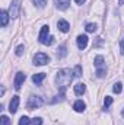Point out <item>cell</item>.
<instances>
[{"instance_id": "1", "label": "cell", "mask_w": 124, "mask_h": 125, "mask_svg": "<svg viewBox=\"0 0 124 125\" xmlns=\"http://www.w3.org/2000/svg\"><path fill=\"white\" fill-rule=\"evenodd\" d=\"M73 71L70 68H63L57 73V79H56V83H57V87L60 89V92H64L66 87L72 83L73 80Z\"/></svg>"}, {"instance_id": "2", "label": "cell", "mask_w": 124, "mask_h": 125, "mask_svg": "<svg viewBox=\"0 0 124 125\" xmlns=\"http://www.w3.org/2000/svg\"><path fill=\"white\" fill-rule=\"evenodd\" d=\"M44 105V100L39 97V96H31L29 97V100H28V109L32 111V109H37V108H41Z\"/></svg>"}, {"instance_id": "3", "label": "cell", "mask_w": 124, "mask_h": 125, "mask_svg": "<svg viewBox=\"0 0 124 125\" xmlns=\"http://www.w3.org/2000/svg\"><path fill=\"white\" fill-rule=\"evenodd\" d=\"M50 62V57L44 52H37L34 55V64L35 65H44V64H48Z\"/></svg>"}, {"instance_id": "4", "label": "cell", "mask_w": 124, "mask_h": 125, "mask_svg": "<svg viewBox=\"0 0 124 125\" xmlns=\"http://www.w3.org/2000/svg\"><path fill=\"white\" fill-rule=\"evenodd\" d=\"M19 7H21V0H12L10 9H9V15H10L13 19L18 18V15H19Z\"/></svg>"}, {"instance_id": "5", "label": "cell", "mask_w": 124, "mask_h": 125, "mask_svg": "<svg viewBox=\"0 0 124 125\" xmlns=\"http://www.w3.org/2000/svg\"><path fill=\"white\" fill-rule=\"evenodd\" d=\"M25 79H26L25 73H22V71L16 73V77H15V82H13V86H15V89H16V90H19V89H21V86H22V83L25 82Z\"/></svg>"}, {"instance_id": "6", "label": "cell", "mask_w": 124, "mask_h": 125, "mask_svg": "<svg viewBox=\"0 0 124 125\" xmlns=\"http://www.w3.org/2000/svg\"><path fill=\"white\" fill-rule=\"evenodd\" d=\"M50 36V26L48 25H44L41 28V32H39V42L41 44H45V41L48 39Z\"/></svg>"}, {"instance_id": "7", "label": "cell", "mask_w": 124, "mask_h": 125, "mask_svg": "<svg viewBox=\"0 0 124 125\" xmlns=\"http://www.w3.org/2000/svg\"><path fill=\"white\" fill-rule=\"evenodd\" d=\"M18 106H19V96H13L10 103H9V111L10 114H15L18 111Z\"/></svg>"}, {"instance_id": "8", "label": "cell", "mask_w": 124, "mask_h": 125, "mask_svg": "<svg viewBox=\"0 0 124 125\" xmlns=\"http://www.w3.org/2000/svg\"><path fill=\"white\" fill-rule=\"evenodd\" d=\"M76 41H77V48L79 50H85L86 48V45H88V36L86 35H79Z\"/></svg>"}, {"instance_id": "9", "label": "cell", "mask_w": 124, "mask_h": 125, "mask_svg": "<svg viewBox=\"0 0 124 125\" xmlns=\"http://www.w3.org/2000/svg\"><path fill=\"white\" fill-rule=\"evenodd\" d=\"M57 28H59L62 32H69V29H70V25H69V22H67V21L60 19V21L57 22Z\"/></svg>"}, {"instance_id": "10", "label": "cell", "mask_w": 124, "mask_h": 125, "mask_svg": "<svg viewBox=\"0 0 124 125\" xmlns=\"http://www.w3.org/2000/svg\"><path fill=\"white\" fill-rule=\"evenodd\" d=\"M9 12H6V10H1V13H0V19H1V28H6L7 26V22H9Z\"/></svg>"}, {"instance_id": "11", "label": "cell", "mask_w": 124, "mask_h": 125, "mask_svg": "<svg viewBox=\"0 0 124 125\" xmlns=\"http://www.w3.org/2000/svg\"><path fill=\"white\" fill-rule=\"evenodd\" d=\"M45 77H47L45 73H38V74H34V76H32V82H34L35 84H41Z\"/></svg>"}, {"instance_id": "12", "label": "cell", "mask_w": 124, "mask_h": 125, "mask_svg": "<svg viewBox=\"0 0 124 125\" xmlns=\"http://www.w3.org/2000/svg\"><path fill=\"white\" fill-rule=\"evenodd\" d=\"M85 108H86V105H85V102H82V100H76L74 105H73V109H74L76 112H83Z\"/></svg>"}, {"instance_id": "13", "label": "cell", "mask_w": 124, "mask_h": 125, "mask_svg": "<svg viewBox=\"0 0 124 125\" xmlns=\"http://www.w3.org/2000/svg\"><path fill=\"white\" fill-rule=\"evenodd\" d=\"M56 4L60 10H64L70 6V0H56Z\"/></svg>"}, {"instance_id": "14", "label": "cell", "mask_w": 124, "mask_h": 125, "mask_svg": "<svg viewBox=\"0 0 124 125\" xmlns=\"http://www.w3.org/2000/svg\"><path fill=\"white\" fill-rule=\"evenodd\" d=\"M85 90H86V86H85L83 83H79V84H76V86H74V93L77 94V96L83 94V93H85Z\"/></svg>"}, {"instance_id": "15", "label": "cell", "mask_w": 124, "mask_h": 125, "mask_svg": "<svg viewBox=\"0 0 124 125\" xmlns=\"http://www.w3.org/2000/svg\"><path fill=\"white\" fill-rule=\"evenodd\" d=\"M93 64H95V67H96V68H99V67H105L104 57H102V55H98V57H95V61H93Z\"/></svg>"}, {"instance_id": "16", "label": "cell", "mask_w": 124, "mask_h": 125, "mask_svg": "<svg viewBox=\"0 0 124 125\" xmlns=\"http://www.w3.org/2000/svg\"><path fill=\"white\" fill-rule=\"evenodd\" d=\"M66 54H67V50H66L64 45H62V47L57 50V55H59V58H62V57H66Z\"/></svg>"}, {"instance_id": "17", "label": "cell", "mask_w": 124, "mask_h": 125, "mask_svg": "<svg viewBox=\"0 0 124 125\" xmlns=\"http://www.w3.org/2000/svg\"><path fill=\"white\" fill-rule=\"evenodd\" d=\"M112 103V97L111 96H105V100H104V109H108Z\"/></svg>"}, {"instance_id": "18", "label": "cell", "mask_w": 124, "mask_h": 125, "mask_svg": "<svg viewBox=\"0 0 124 125\" xmlns=\"http://www.w3.org/2000/svg\"><path fill=\"white\" fill-rule=\"evenodd\" d=\"M34 4H35L37 7L42 9V7H45V6H47V0H34Z\"/></svg>"}, {"instance_id": "19", "label": "cell", "mask_w": 124, "mask_h": 125, "mask_svg": "<svg viewBox=\"0 0 124 125\" xmlns=\"http://www.w3.org/2000/svg\"><path fill=\"white\" fill-rule=\"evenodd\" d=\"M105 74H107V68L105 67H99L96 70V77H104Z\"/></svg>"}, {"instance_id": "20", "label": "cell", "mask_w": 124, "mask_h": 125, "mask_svg": "<svg viewBox=\"0 0 124 125\" xmlns=\"http://www.w3.org/2000/svg\"><path fill=\"white\" fill-rule=\"evenodd\" d=\"M24 51H25V47H24V45H18L16 50H15V54H16L18 57H21V55L24 54Z\"/></svg>"}, {"instance_id": "21", "label": "cell", "mask_w": 124, "mask_h": 125, "mask_svg": "<svg viewBox=\"0 0 124 125\" xmlns=\"http://www.w3.org/2000/svg\"><path fill=\"white\" fill-rule=\"evenodd\" d=\"M73 74H74V77H80L82 76V65H76L73 70Z\"/></svg>"}, {"instance_id": "22", "label": "cell", "mask_w": 124, "mask_h": 125, "mask_svg": "<svg viewBox=\"0 0 124 125\" xmlns=\"http://www.w3.org/2000/svg\"><path fill=\"white\" fill-rule=\"evenodd\" d=\"M123 84L121 83H115L114 84V87H112V92L114 93H121V90H123V87H121Z\"/></svg>"}, {"instance_id": "23", "label": "cell", "mask_w": 124, "mask_h": 125, "mask_svg": "<svg viewBox=\"0 0 124 125\" xmlns=\"http://www.w3.org/2000/svg\"><path fill=\"white\" fill-rule=\"evenodd\" d=\"M29 124H31V121H29L28 116H21V119H19V125H29Z\"/></svg>"}, {"instance_id": "24", "label": "cell", "mask_w": 124, "mask_h": 125, "mask_svg": "<svg viewBox=\"0 0 124 125\" xmlns=\"http://www.w3.org/2000/svg\"><path fill=\"white\" fill-rule=\"evenodd\" d=\"M96 28H98V26H96L95 23H88V25H86V32H95Z\"/></svg>"}, {"instance_id": "25", "label": "cell", "mask_w": 124, "mask_h": 125, "mask_svg": "<svg viewBox=\"0 0 124 125\" xmlns=\"http://www.w3.org/2000/svg\"><path fill=\"white\" fill-rule=\"evenodd\" d=\"M0 121H1V124H0V125H10V119H9L6 115H3Z\"/></svg>"}, {"instance_id": "26", "label": "cell", "mask_w": 124, "mask_h": 125, "mask_svg": "<svg viewBox=\"0 0 124 125\" xmlns=\"http://www.w3.org/2000/svg\"><path fill=\"white\" fill-rule=\"evenodd\" d=\"M31 124L32 125H42V119L41 118H34L31 121Z\"/></svg>"}, {"instance_id": "27", "label": "cell", "mask_w": 124, "mask_h": 125, "mask_svg": "<svg viewBox=\"0 0 124 125\" xmlns=\"http://www.w3.org/2000/svg\"><path fill=\"white\" fill-rule=\"evenodd\" d=\"M120 50H121V54L124 55V38L121 39V42H120Z\"/></svg>"}, {"instance_id": "28", "label": "cell", "mask_w": 124, "mask_h": 125, "mask_svg": "<svg viewBox=\"0 0 124 125\" xmlns=\"http://www.w3.org/2000/svg\"><path fill=\"white\" fill-rule=\"evenodd\" d=\"M74 1H76V3H77V4H83V3H85V1H86V0H74Z\"/></svg>"}, {"instance_id": "29", "label": "cell", "mask_w": 124, "mask_h": 125, "mask_svg": "<svg viewBox=\"0 0 124 125\" xmlns=\"http://www.w3.org/2000/svg\"><path fill=\"white\" fill-rule=\"evenodd\" d=\"M118 4H124V0H118Z\"/></svg>"}, {"instance_id": "30", "label": "cell", "mask_w": 124, "mask_h": 125, "mask_svg": "<svg viewBox=\"0 0 124 125\" xmlns=\"http://www.w3.org/2000/svg\"><path fill=\"white\" fill-rule=\"evenodd\" d=\"M121 115H123V118H124V109H123V112H121Z\"/></svg>"}]
</instances>
